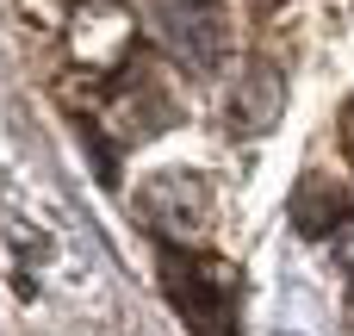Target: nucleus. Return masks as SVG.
Segmentation results:
<instances>
[{
	"mask_svg": "<svg viewBox=\"0 0 354 336\" xmlns=\"http://www.w3.org/2000/svg\"><path fill=\"white\" fill-rule=\"evenodd\" d=\"M162 287L174 299V312L193 324L199 336H230L236 330V312H243V274L218 256H199V249H180L162 237Z\"/></svg>",
	"mask_w": 354,
	"mask_h": 336,
	"instance_id": "nucleus-1",
	"label": "nucleus"
},
{
	"mask_svg": "<svg viewBox=\"0 0 354 336\" xmlns=\"http://www.w3.org/2000/svg\"><path fill=\"white\" fill-rule=\"evenodd\" d=\"M149 25L156 37L193 69V75H212L224 62V44H230V19L218 0H149Z\"/></svg>",
	"mask_w": 354,
	"mask_h": 336,
	"instance_id": "nucleus-2",
	"label": "nucleus"
},
{
	"mask_svg": "<svg viewBox=\"0 0 354 336\" xmlns=\"http://www.w3.org/2000/svg\"><path fill=\"white\" fill-rule=\"evenodd\" d=\"M143 212L162 224V231H193L205 218V181L187 175V168H168L143 187Z\"/></svg>",
	"mask_w": 354,
	"mask_h": 336,
	"instance_id": "nucleus-3",
	"label": "nucleus"
},
{
	"mask_svg": "<svg viewBox=\"0 0 354 336\" xmlns=\"http://www.w3.org/2000/svg\"><path fill=\"white\" fill-rule=\"evenodd\" d=\"M348 212H354V193H348V187H330L324 175H311V181L292 193V224H299L305 237H324V231H336Z\"/></svg>",
	"mask_w": 354,
	"mask_h": 336,
	"instance_id": "nucleus-4",
	"label": "nucleus"
},
{
	"mask_svg": "<svg viewBox=\"0 0 354 336\" xmlns=\"http://www.w3.org/2000/svg\"><path fill=\"white\" fill-rule=\"evenodd\" d=\"M342 268H348V299H354V237H348V249H342Z\"/></svg>",
	"mask_w": 354,
	"mask_h": 336,
	"instance_id": "nucleus-5",
	"label": "nucleus"
},
{
	"mask_svg": "<svg viewBox=\"0 0 354 336\" xmlns=\"http://www.w3.org/2000/svg\"><path fill=\"white\" fill-rule=\"evenodd\" d=\"M348 137H354V112H348V118H342V143H348Z\"/></svg>",
	"mask_w": 354,
	"mask_h": 336,
	"instance_id": "nucleus-6",
	"label": "nucleus"
}]
</instances>
